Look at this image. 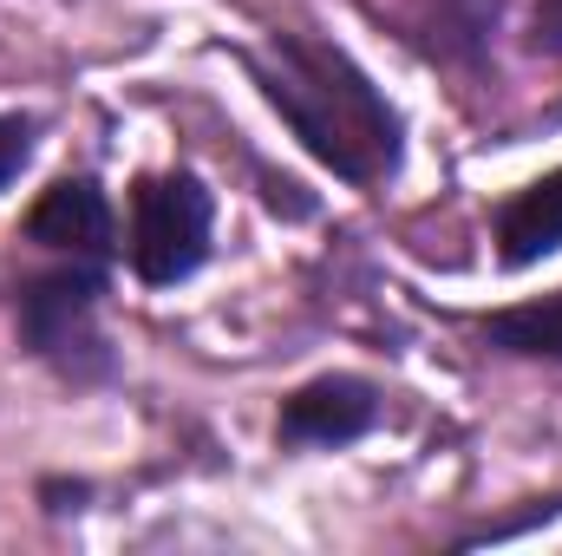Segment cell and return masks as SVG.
I'll return each instance as SVG.
<instances>
[{
    "mask_svg": "<svg viewBox=\"0 0 562 556\" xmlns=\"http://www.w3.org/2000/svg\"><path fill=\"white\" fill-rule=\"evenodd\" d=\"M491 243H497V263L504 269H537L562 249V164L543 170L537 184L510 190L497 210H491Z\"/></svg>",
    "mask_w": 562,
    "mask_h": 556,
    "instance_id": "obj_6",
    "label": "cell"
},
{
    "mask_svg": "<svg viewBox=\"0 0 562 556\" xmlns=\"http://www.w3.org/2000/svg\"><path fill=\"white\" fill-rule=\"evenodd\" d=\"M256 92L276 105L294 144L353 190H380L406 157V119L380 92V79L334 40L281 26L243 53Z\"/></svg>",
    "mask_w": 562,
    "mask_h": 556,
    "instance_id": "obj_1",
    "label": "cell"
},
{
    "mask_svg": "<svg viewBox=\"0 0 562 556\" xmlns=\"http://www.w3.org/2000/svg\"><path fill=\"white\" fill-rule=\"evenodd\" d=\"M386 419V400L373 380L360 374H314L301 380L276 413V438L288 452H340L353 438H367Z\"/></svg>",
    "mask_w": 562,
    "mask_h": 556,
    "instance_id": "obj_4",
    "label": "cell"
},
{
    "mask_svg": "<svg viewBox=\"0 0 562 556\" xmlns=\"http://www.w3.org/2000/svg\"><path fill=\"white\" fill-rule=\"evenodd\" d=\"M40 151V119L33 112H0V190L20 184V170Z\"/></svg>",
    "mask_w": 562,
    "mask_h": 556,
    "instance_id": "obj_9",
    "label": "cell"
},
{
    "mask_svg": "<svg viewBox=\"0 0 562 556\" xmlns=\"http://www.w3.org/2000/svg\"><path fill=\"white\" fill-rule=\"evenodd\" d=\"M216 249V197L196 170H157L132 184L125 216V263L144 288L190 281Z\"/></svg>",
    "mask_w": 562,
    "mask_h": 556,
    "instance_id": "obj_3",
    "label": "cell"
},
{
    "mask_svg": "<svg viewBox=\"0 0 562 556\" xmlns=\"http://www.w3.org/2000/svg\"><path fill=\"white\" fill-rule=\"evenodd\" d=\"M477 334H484L497 354L557 360L562 367V288L557 294H537V301H517V308H491V314L477 321Z\"/></svg>",
    "mask_w": 562,
    "mask_h": 556,
    "instance_id": "obj_8",
    "label": "cell"
},
{
    "mask_svg": "<svg viewBox=\"0 0 562 556\" xmlns=\"http://www.w3.org/2000/svg\"><path fill=\"white\" fill-rule=\"evenodd\" d=\"M20 236L46 256H79V263H112L119 249V216L112 197L99 190V177H59L33 197Z\"/></svg>",
    "mask_w": 562,
    "mask_h": 556,
    "instance_id": "obj_5",
    "label": "cell"
},
{
    "mask_svg": "<svg viewBox=\"0 0 562 556\" xmlns=\"http://www.w3.org/2000/svg\"><path fill=\"white\" fill-rule=\"evenodd\" d=\"M497 20H504V0H431L425 7V46L451 66H484Z\"/></svg>",
    "mask_w": 562,
    "mask_h": 556,
    "instance_id": "obj_7",
    "label": "cell"
},
{
    "mask_svg": "<svg viewBox=\"0 0 562 556\" xmlns=\"http://www.w3.org/2000/svg\"><path fill=\"white\" fill-rule=\"evenodd\" d=\"M99 308H105V263H79V256H59L46 276L20 281L13 294V327H20V347L53 367L59 380L72 387H99L119 374V354L99 327Z\"/></svg>",
    "mask_w": 562,
    "mask_h": 556,
    "instance_id": "obj_2",
    "label": "cell"
},
{
    "mask_svg": "<svg viewBox=\"0 0 562 556\" xmlns=\"http://www.w3.org/2000/svg\"><path fill=\"white\" fill-rule=\"evenodd\" d=\"M524 46H530L537 59H562V0H537V13H530V33H524Z\"/></svg>",
    "mask_w": 562,
    "mask_h": 556,
    "instance_id": "obj_10",
    "label": "cell"
}]
</instances>
